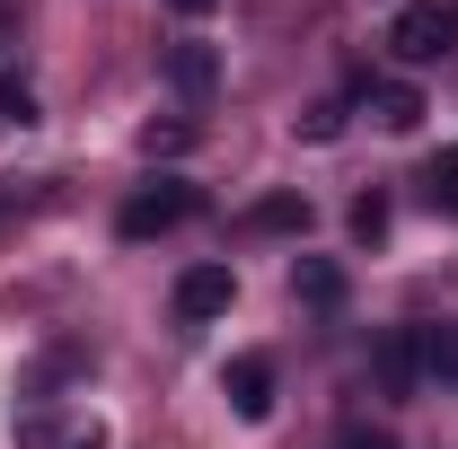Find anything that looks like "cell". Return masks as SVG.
Listing matches in <instances>:
<instances>
[{"label":"cell","instance_id":"cell-10","mask_svg":"<svg viewBox=\"0 0 458 449\" xmlns=\"http://www.w3.org/2000/svg\"><path fill=\"white\" fill-rule=\"evenodd\" d=\"M414 185H423V203H432V212H450V221H458V150H432Z\"/></svg>","mask_w":458,"mask_h":449},{"label":"cell","instance_id":"cell-1","mask_svg":"<svg viewBox=\"0 0 458 449\" xmlns=\"http://www.w3.org/2000/svg\"><path fill=\"white\" fill-rule=\"evenodd\" d=\"M450 45H458V9H450V0H405L397 18H388V54L414 62V71L441 62Z\"/></svg>","mask_w":458,"mask_h":449},{"label":"cell","instance_id":"cell-9","mask_svg":"<svg viewBox=\"0 0 458 449\" xmlns=\"http://www.w3.org/2000/svg\"><path fill=\"white\" fill-rule=\"evenodd\" d=\"M168 80L185 89V97H212V80H221V62H212V45H176V54H168Z\"/></svg>","mask_w":458,"mask_h":449},{"label":"cell","instance_id":"cell-4","mask_svg":"<svg viewBox=\"0 0 458 449\" xmlns=\"http://www.w3.org/2000/svg\"><path fill=\"white\" fill-rule=\"evenodd\" d=\"M229 300H238V274H229V265H185V274H176V318H185V326L221 318Z\"/></svg>","mask_w":458,"mask_h":449},{"label":"cell","instance_id":"cell-7","mask_svg":"<svg viewBox=\"0 0 458 449\" xmlns=\"http://www.w3.org/2000/svg\"><path fill=\"white\" fill-rule=\"evenodd\" d=\"M370 123H379V132H414V123H423V89L379 80V89H370Z\"/></svg>","mask_w":458,"mask_h":449},{"label":"cell","instance_id":"cell-15","mask_svg":"<svg viewBox=\"0 0 458 449\" xmlns=\"http://www.w3.org/2000/svg\"><path fill=\"white\" fill-rule=\"evenodd\" d=\"M300 132H309V141H335V132H344V106H309V114H300Z\"/></svg>","mask_w":458,"mask_h":449},{"label":"cell","instance_id":"cell-14","mask_svg":"<svg viewBox=\"0 0 458 449\" xmlns=\"http://www.w3.org/2000/svg\"><path fill=\"white\" fill-rule=\"evenodd\" d=\"M352 238H361V247H379V238H388V203H379V194H361V203H352Z\"/></svg>","mask_w":458,"mask_h":449},{"label":"cell","instance_id":"cell-5","mask_svg":"<svg viewBox=\"0 0 458 449\" xmlns=\"http://www.w3.org/2000/svg\"><path fill=\"white\" fill-rule=\"evenodd\" d=\"M370 361H379V388H388V396H414V379H423V335L397 326V335H379Z\"/></svg>","mask_w":458,"mask_h":449},{"label":"cell","instance_id":"cell-11","mask_svg":"<svg viewBox=\"0 0 458 449\" xmlns=\"http://www.w3.org/2000/svg\"><path fill=\"white\" fill-rule=\"evenodd\" d=\"M247 229H265V238H283V229H309V194H265V203L247 212Z\"/></svg>","mask_w":458,"mask_h":449},{"label":"cell","instance_id":"cell-12","mask_svg":"<svg viewBox=\"0 0 458 449\" xmlns=\"http://www.w3.org/2000/svg\"><path fill=\"white\" fill-rule=\"evenodd\" d=\"M423 379L458 388V318H450V326H423Z\"/></svg>","mask_w":458,"mask_h":449},{"label":"cell","instance_id":"cell-17","mask_svg":"<svg viewBox=\"0 0 458 449\" xmlns=\"http://www.w3.org/2000/svg\"><path fill=\"white\" fill-rule=\"evenodd\" d=\"M141 150L159 159V150H185V123H141Z\"/></svg>","mask_w":458,"mask_h":449},{"label":"cell","instance_id":"cell-19","mask_svg":"<svg viewBox=\"0 0 458 449\" xmlns=\"http://www.w3.org/2000/svg\"><path fill=\"white\" fill-rule=\"evenodd\" d=\"M0 45H9V9H0Z\"/></svg>","mask_w":458,"mask_h":449},{"label":"cell","instance_id":"cell-13","mask_svg":"<svg viewBox=\"0 0 458 449\" xmlns=\"http://www.w3.org/2000/svg\"><path fill=\"white\" fill-rule=\"evenodd\" d=\"M0 123H36V89L18 71H0Z\"/></svg>","mask_w":458,"mask_h":449},{"label":"cell","instance_id":"cell-18","mask_svg":"<svg viewBox=\"0 0 458 449\" xmlns=\"http://www.w3.org/2000/svg\"><path fill=\"white\" fill-rule=\"evenodd\" d=\"M176 18H212V9H221V0H168Z\"/></svg>","mask_w":458,"mask_h":449},{"label":"cell","instance_id":"cell-6","mask_svg":"<svg viewBox=\"0 0 458 449\" xmlns=\"http://www.w3.org/2000/svg\"><path fill=\"white\" fill-rule=\"evenodd\" d=\"M291 300L300 309H344V265L335 256H300L291 265Z\"/></svg>","mask_w":458,"mask_h":449},{"label":"cell","instance_id":"cell-3","mask_svg":"<svg viewBox=\"0 0 458 449\" xmlns=\"http://www.w3.org/2000/svg\"><path fill=\"white\" fill-rule=\"evenodd\" d=\"M221 396H229L238 423H265V414H274V361H265V352H238L221 370Z\"/></svg>","mask_w":458,"mask_h":449},{"label":"cell","instance_id":"cell-8","mask_svg":"<svg viewBox=\"0 0 458 449\" xmlns=\"http://www.w3.org/2000/svg\"><path fill=\"white\" fill-rule=\"evenodd\" d=\"M18 449H106V423H27Z\"/></svg>","mask_w":458,"mask_h":449},{"label":"cell","instance_id":"cell-16","mask_svg":"<svg viewBox=\"0 0 458 449\" xmlns=\"http://www.w3.org/2000/svg\"><path fill=\"white\" fill-rule=\"evenodd\" d=\"M335 449H397V432H379V423H344Z\"/></svg>","mask_w":458,"mask_h":449},{"label":"cell","instance_id":"cell-2","mask_svg":"<svg viewBox=\"0 0 458 449\" xmlns=\"http://www.w3.org/2000/svg\"><path fill=\"white\" fill-rule=\"evenodd\" d=\"M194 212H203V194H194V185H176V176H159V185H141V194L114 212V229H123V238H159V229L194 221Z\"/></svg>","mask_w":458,"mask_h":449}]
</instances>
